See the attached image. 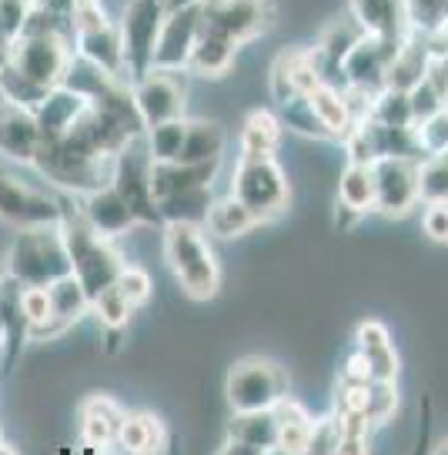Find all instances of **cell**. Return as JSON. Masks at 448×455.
I'll return each instance as SVG.
<instances>
[{
	"label": "cell",
	"mask_w": 448,
	"mask_h": 455,
	"mask_svg": "<svg viewBox=\"0 0 448 455\" xmlns=\"http://www.w3.org/2000/svg\"><path fill=\"white\" fill-rule=\"evenodd\" d=\"M161 251L174 282L191 301H211L221 291V265L211 248V235L201 225H161Z\"/></svg>",
	"instance_id": "2"
},
{
	"label": "cell",
	"mask_w": 448,
	"mask_h": 455,
	"mask_svg": "<svg viewBox=\"0 0 448 455\" xmlns=\"http://www.w3.org/2000/svg\"><path fill=\"white\" fill-rule=\"evenodd\" d=\"M77 212L87 218V225L100 231L104 238H121L131 228L138 225V214L134 208L124 201V195L114 185H100L94 191H84V195H70Z\"/></svg>",
	"instance_id": "19"
},
{
	"label": "cell",
	"mask_w": 448,
	"mask_h": 455,
	"mask_svg": "<svg viewBox=\"0 0 448 455\" xmlns=\"http://www.w3.org/2000/svg\"><path fill=\"white\" fill-rule=\"evenodd\" d=\"M70 60H74V47L68 34H20L11 44V64L44 87L64 84Z\"/></svg>",
	"instance_id": "9"
},
{
	"label": "cell",
	"mask_w": 448,
	"mask_h": 455,
	"mask_svg": "<svg viewBox=\"0 0 448 455\" xmlns=\"http://www.w3.org/2000/svg\"><path fill=\"white\" fill-rule=\"evenodd\" d=\"M432 71V47H428V30H408V37L398 44L392 64H388V77L385 87H402L408 91L412 84H419L425 74Z\"/></svg>",
	"instance_id": "26"
},
{
	"label": "cell",
	"mask_w": 448,
	"mask_h": 455,
	"mask_svg": "<svg viewBox=\"0 0 448 455\" xmlns=\"http://www.w3.org/2000/svg\"><path fill=\"white\" fill-rule=\"evenodd\" d=\"M395 51H398V44L395 41L362 30V34L355 37V44L348 47L345 60H341V81H345V91H355V94H364V98H375L381 87H385L388 64H392Z\"/></svg>",
	"instance_id": "14"
},
{
	"label": "cell",
	"mask_w": 448,
	"mask_h": 455,
	"mask_svg": "<svg viewBox=\"0 0 448 455\" xmlns=\"http://www.w3.org/2000/svg\"><path fill=\"white\" fill-rule=\"evenodd\" d=\"M184 128H188V117H171L161 124L144 128V144L155 161H178L184 148Z\"/></svg>",
	"instance_id": "35"
},
{
	"label": "cell",
	"mask_w": 448,
	"mask_h": 455,
	"mask_svg": "<svg viewBox=\"0 0 448 455\" xmlns=\"http://www.w3.org/2000/svg\"><path fill=\"white\" fill-rule=\"evenodd\" d=\"M47 91H51V87L37 84L34 77L20 74L14 64H7V68L0 71V100H11V104H17V108L34 111V108L47 98Z\"/></svg>",
	"instance_id": "36"
},
{
	"label": "cell",
	"mask_w": 448,
	"mask_h": 455,
	"mask_svg": "<svg viewBox=\"0 0 448 455\" xmlns=\"http://www.w3.org/2000/svg\"><path fill=\"white\" fill-rule=\"evenodd\" d=\"M258 225L254 214L241 204L235 195H224V198H214L208 208V218H204V231H208L214 242H235L241 235H248L252 228Z\"/></svg>",
	"instance_id": "29"
},
{
	"label": "cell",
	"mask_w": 448,
	"mask_h": 455,
	"mask_svg": "<svg viewBox=\"0 0 448 455\" xmlns=\"http://www.w3.org/2000/svg\"><path fill=\"white\" fill-rule=\"evenodd\" d=\"M91 312L98 315L100 328H104V341H108V348L114 352L138 308H134V305H131V301L117 291V284H111V288H104L100 295H94V299H91Z\"/></svg>",
	"instance_id": "32"
},
{
	"label": "cell",
	"mask_w": 448,
	"mask_h": 455,
	"mask_svg": "<svg viewBox=\"0 0 448 455\" xmlns=\"http://www.w3.org/2000/svg\"><path fill=\"white\" fill-rule=\"evenodd\" d=\"M421 235L432 244H448V201H432L421 212Z\"/></svg>",
	"instance_id": "41"
},
{
	"label": "cell",
	"mask_w": 448,
	"mask_h": 455,
	"mask_svg": "<svg viewBox=\"0 0 448 455\" xmlns=\"http://www.w3.org/2000/svg\"><path fill=\"white\" fill-rule=\"evenodd\" d=\"M0 168H4V164H0Z\"/></svg>",
	"instance_id": "50"
},
{
	"label": "cell",
	"mask_w": 448,
	"mask_h": 455,
	"mask_svg": "<svg viewBox=\"0 0 448 455\" xmlns=\"http://www.w3.org/2000/svg\"><path fill=\"white\" fill-rule=\"evenodd\" d=\"M375 181V214L381 218H405L421 204L419 195V161L415 157H379L372 161Z\"/></svg>",
	"instance_id": "12"
},
{
	"label": "cell",
	"mask_w": 448,
	"mask_h": 455,
	"mask_svg": "<svg viewBox=\"0 0 448 455\" xmlns=\"http://www.w3.org/2000/svg\"><path fill=\"white\" fill-rule=\"evenodd\" d=\"M364 117L379 121V124H392V128H412L415 124L412 100H408V91H402V87H381L379 94L368 100Z\"/></svg>",
	"instance_id": "34"
},
{
	"label": "cell",
	"mask_w": 448,
	"mask_h": 455,
	"mask_svg": "<svg viewBox=\"0 0 448 455\" xmlns=\"http://www.w3.org/2000/svg\"><path fill=\"white\" fill-rule=\"evenodd\" d=\"M117 291L124 295L134 308H140L144 301L151 299V291H155V282H151V275L140 268V265H124L121 268V275H117Z\"/></svg>",
	"instance_id": "39"
},
{
	"label": "cell",
	"mask_w": 448,
	"mask_h": 455,
	"mask_svg": "<svg viewBox=\"0 0 448 455\" xmlns=\"http://www.w3.org/2000/svg\"><path fill=\"white\" fill-rule=\"evenodd\" d=\"M415 138L421 144V155H445L448 151V108L435 111L432 117H425L415 124Z\"/></svg>",
	"instance_id": "38"
},
{
	"label": "cell",
	"mask_w": 448,
	"mask_h": 455,
	"mask_svg": "<svg viewBox=\"0 0 448 455\" xmlns=\"http://www.w3.org/2000/svg\"><path fill=\"white\" fill-rule=\"evenodd\" d=\"M224 452H278V415H275V409L231 415Z\"/></svg>",
	"instance_id": "22"
},
{
	"label": "cell",
	"mask_w": 448,
	"mask_h": 455,
	"mask_svg": "<svg viewBox=\"0 0 448 455\" xmlns=\"http://www.w3.org/2000/svg\"><path fill=\"white\" fill-rule=\"evenodd\" d=\"M168 14V0H127L121 17V41H124L127 81H138L155 64V44Z\"/></svg>",
	"instance_id": "8"
},
{
	"label": "cell",
	"mask_w": 448,
	"mask_h": 455,
	"mask_svg": "<svg viewBox=\"0 0 448 455\" xmlns=\"http://www.w3.org/2000/svg\"><path fill=\"white\" fill-rule=\"evenodd\" d=\"M7 449H11V445L4 442V432H0V452H7Z\"/></svg>",
	"instance_id": "47"
},
{
	"label": "cell",
	"mask_w": 448,
	"mask_h": 455,
	"mask_svg": "<svg viewBox=\"0 0 448 455\" xmlns=\"http://www.w3.org/2000/svg\"><path fill=\"white\" fill-rule=\"evenodd\" d=\"M47 295H51V318H47V325L34 335V341L57 339V335H64L68 328L77 325L84 315H91V295H87L84 284L77 282L74 271L47 284Z\"/></svg>",
	"instance_id": "20"
},
{
	"label": "cell",
	"mask_w": 448,
	"mask_h": 455,
	"mask_svg": "<svg viewBox=\"0 0 448 455\" xmlns=\"http://www.w3.org/2000/svg\"><path fill=\"white\" fill-rule=\"evenodd\" d=\"M335 231H351L362 218L375 214V181H372V164H355L348 161L335 191Z\"/></svg>",
	"instance_id": "18"
},
{
	"label": "cell",
	"mask_w": 448,
	"mask_h": 455,
	"mask_svg": "<svg viewBox=\"0 0 448 455\" xmlns=\"http://www.w3.org/2000/svg\"><path fill=\"white\" fill-rule=\"evenodd\" d=\"M11 64V44H0V71Z\"/></svg>",
	"instance_id": "44"
},
{
	"label": "cell",
	"mask_w": 448,
	"mask_h": 455,
	"mask_svg": "<svg viewBox=\"0 0 448 455\" xmlns=\"http://www.w3.org/2000/svg\"><path fill=\"white\" fill-rule=\"evenodd\" d=\"M211 201H214V191H211V188H191V191L164 195V198H157L161 225H171V221H181V225H204Z\"/></svg>",
	"instance_id": "33"
},
{
	"label": "cell",
	"mask_w": 448,
	"mask_h": 455,
	"mask_svg": "<svg viewBox=\"0 0 448 455\" xmlns=\"http://www.w3.org/2000/svg\"><path fill=\"white\" fill-rule=\"evenodd\" d=\"M4 275L17 284H51L70 275V258L57 225L17 228L4 255Z\"/></svg>",
	"instance_id": "3"
},
{
	"label": "cell",
	"mask_w": 448,
	"mask_h": 455,
	"mask_svg": "<svg viewBox=\"0 0 448 455\" xmlns=\"http://www.w3.org/2000/svg\"><path fill=\"white\" fill-rule=\"evenodd\" d=\"M41 148L44 131L37 124V114L28 108H17L11 100H0V157L34 168Z\"/></svg>",
	"instance_id": "17"
},
{
	"label": "cell",
	"mask_w": 448,
	"mask_h": 455,
	"mask_svg": "<svg viewBox=\"0 0 448 455\" xmlns=\"http://www.w3.org/2000/svg\"><path fill=\"white\" fill-rule=\"evenodd\" d=\"M231 195L254 214L258 225L278 221L292 208V185L288 174L275 157H238V168L231 178Z\"/></svg>",
	"instance_id": "5"
},
{
	"label": "cell",
	"mask_w": 448,
	"mask_h": 455,
	"mask_svg": "<svg viewBox=\"0 0 448 455\" xmlns=\"http://www.w3.org/2000/svg\"><path fill=\"white\" fill-rule=\"evenodd\" d=\"M281 117L268 108H258L241 124V155L248 157H275L281 148Z\"/></svg>",
	"instance_id": "30"
},
{
	"label": "cell",
	"mask_w": 448,
	"mask_h": 455,
	"mask_svg": "<svg viewBox=\"0 0 448 455\" xmlns=\"http://www.w3.org/2000/svg\"><path fill=\"white\" fill-rule=\"evenodd\" d=\"M348 365L372 382H395L402 371V358L395 352L388 328L375 318L355 328V355L348 358Z\"/></svg>",
	"instance_id": "15"
},
{
	"label": "cell",
	"mask_w": 448,
	"mask_h": 455,
	"mask_svg": "<svg viewBox=\"0 0 448 455\" xmlns=\"http://www.w3.org/2000/svg\"><path fill=\"white\" fill-rule=\"evenodd\" d=\"M288 395H292V379L275 358L244 355L224 375V402L231 412L275 409Z\"/></svg>",
	"instance_id": "6"
},
{
	"label": "cell",
	"mask_w": 448,
	"mask_h": 455,
	"mask_svg": "<svg viewBox=\"0 0 448 455\" xmlns=\"http://www.w3.org/2000/svg\"><path fill=\"white\" fill-rule=\"evenodd\" d=\"M57 218H60V191L51 195L24 181L7 164L0 168V221L14 228H37L57 225Z\"/></svg>",
	"instance_id": "10"
},
{
	"label": "cell",
	"mask_w": 448,
	"mask_h": 455,
	"mask_svg": "<svg viewBox=\"0 0 448 455\" xmlns=\"http://www.w3.org/2000/svg\"><path fill=\"white\" fill-rule=\"evenodd\" d=\"M28 14H30V0H0V28H4L11 44L20 37V30L28 24Z\"/></svg>",
	"instance_id": "42"
},
{
	"label": "cell",
	"mask_w": 448,
	"mask_h": 455,
	"mask_svg": "<svg viewBox=\"0 0 448 455\" xmlns=\"http://www.w3.org/2000/svg\"><path fill=\"white\" fill-rule=\"evenodd\" d=\"M34 168L60 191V195H84L100 185H111L114 155H94L70 138L44 141Z\"/></svg>",
	"instance_id": "4"
},
{
	"label": "cell",
	"mask_w": 448,
	"mask_h": 455,
	"mask_svg": "<svg viewBox=\"0 0 448 455\" xmlns=\"http://www.w3.org/2000/svg\"><path fill=\"white\" fill-rule=\"evenodd\" d=\"M164 439H168V428L155 412H124L114 449H121V452H161Z\"/></svg>",
	"instance_id": "28"
},
{
	"label": "cell",
	"mask_w": 448,
	"mask_h": 455,
	"mask_svg": "<svg viewBox=\"0 0 448 455\" xmlns=\"http://www.w3.org/2000/svg\"><path fill=\"white\" fill-rule=\"evenodd\" d=\"M57 228H60V238H64V248H68L70 271L87 288V295L94 299L104 288H111L117 282L121 268H124V258L114 248V238H104L100 231L87 225V218L77 212L70 195H60Z\"/></svg>",
	"instance_id": "1"
},
{
	"label": "cell",
	"mask_w": 448,
	"mask_h": 455,
	"mask_svg": "<svg viewBox=\"0 0 448 455\" xmlns=\"http://www.w3.org/2000/svg\"><path fill=\"white\" fill-rule=\"evenodd\" d=\"M191 4H204V0H168V7H191Z\"/></svg>",
	"instance_id": "45"
},
{
	"label": "cell",
	"mask_w": 448,
	"mask_h": 455,
	"mask_svg": "<svg viewBox=\"0 0 448 455\" xmlns=\"http://www.w3.org/2000/svg\"><path fill=\"white\" fill-rule=\"evenodd\" d=\"M405 14L415 30H438L445 20V0H405Z\"/></svg>",
	"instance_id": "40"
},
{
	"label": "cell",
	"mask_w": 448,
	"mask_h": 455,
	"mask_svg": "<svg viewBox=\"0 0 448 455\" xmlns=\"http://www.w3.org/2000/svg\"><path fill=\"white\" fill-rule=\"evenodd\" d=\"M151 168L155 157L144 144V134L131 138V141L114 155V174L111 185L124 195V201L138 214V225H155L161 228V214H157V198L151 191Z\"/></svg>",
	"instance_id": "7"
},
{
	"label": "cell",
	"mask_w": 448,
	"mask_h": 455,
	"mask_svg": "<svg viewBox=\"0 0 448 455\" xmlns=\"http://www.w3.org/2000/svg\"><path fill=\"white\" fill-rule=\"evenodd\" d=\"M268 84H271L275 104L301 98V94H308L315 84H322V77H318L315 64H311L308 47H284V51L275 57L271 71H268Z\"/></svg>",
	"instance_id": "21"
},
{
	"label": "cell",
	"mask_w": 448,
	"mask_h": 455,
	"mask_svg": "<svg viewBox=\"0 0 448 455\" xmlns=\"http://www.w3.org/2000/svg\"><path fill=\"white\" fill-rule=\"evenodd\" d=\"M419 195L421 204L448 201V151L445 155H428L419 161Z\"/></svg>",
	"instance_id": "37"
},
{
	"label": "cell",
	"mask_w": 448,
	"mask_h": 455,
	"mask_svg": "<svg viewBox=\"0 0 448 455\" xmlns=\"http://www.w3.org/2000/svg\"><path fill=\"white\" fill-rule=\"evenodd\" d=\"M224 144H228V131L218 121H204V117H188L184 128V148L178 161H221Z\"/></svg>",
	"instance_id": "31"
},
{
	"label": "cell",
	"mask_w": 448,
	"mask_h": 455,
	"mask_svg": "<svg viewBox=\"0 0 448 455\" xmlns=\"http://www.w3.org/2000/svg\"><path fill=\"white\" fill-rule=\"evenodd\" d=\"M124 422V409L108 395H91L81 402V439L94 452H108L117 445V428Z\"/></svg>",
	"instance_id": "25"
},
{
	"label": "cell",
	"mask_w": 448,
	"mask_h": 455,
	"mask_svg": "<svg viewBox=\"0 0 448 455\" xmlns=\"http://www.w3.org/2000/svg\"><path fill=\"white\" fill-rule=\"evenodd\" d=\"M221 161H155L151 168V191L155 198L191 191V188H214Z\"/></svg>",
	"instance_id": "24"
},
{
	"label": "cell",
	"mask_w": 448,
	"mask_h": 455,
	"mask_svg": "<svg viewBox=\"0 0 448 455\" xmlns=\"http://www.w3.org/2000/svg\"><path fill=\"white\" fill-rule=\"evenodd\" d=\"M197 30H201V4L191 7H168L161 34L155 44V64L168 71H188V57L195 51Z\"/></svg>",
	"instance_id": "16"
},
{
	"label": "cell",
	"mask_w": 448,
	"mask_h": 455,
	"mask_svg": "<svg viewBox=\"0 0 448 455\" xmlns=\"http://www.w3.org/2000/svg\"><path fill=\"white\" fill-rule=\"evenodd\" d=\"M188 71H168V68H151V71L131 81V98L138 108L144 128L171 121V117H188Z\"/></svg>",
	"instance_id": "11"
},
{
	"label": "cell",
	"mask_w": 448,
	"mask_h": 455,
	"mask_svg": "<svg viewBox=\"0 0 448 455\" xmlns=\"http://www.w3.org/2000/svg\"><path fill=\"white\" fill-rule=\"evenodd\" d=\"M91 108V100L70 84H57L47 91V98L34 108L37 114V124L44 131V141H54V138H64L81 117Z\"/></svg>",
	"instance_id": "23"
},
{
	"label": "cell",
	"mask_w": 448,
	"mask_h": 455,
	"mask_svg": "<svg viewBox=\"0 0 448 455\" xmlns=\"http://www.w3.org/2000/svg\"><path fill=\"white\" fill-rule=\"evenodd\" d=\"M275 24V0H204L201 28L224 34L228 41L248 44Z\"/></svg>",
	"instance_id": "13"
},
{
	"label": "cell",
	"mask_w": 448,
	"mask_h": 455,
	"mask_svg": "<svg viewBox=\"0 0 448 455\" xmlns=\"http://www.w3.org/2000/svg\"><path fill=\"white\" fill-rule=\"evenodd\" d=\"M238 51H241V44L228 41L224 34H214V30L201 28L197 30L195 51L188 57V71L201 74V77H221V74L231 71Z\"/></svg>",
	"instance_id": "27"
},
{
	"label": "cell",
	"mask_w": 448,
	"mask_h": 455,
	"mask_svg": "<svg viewBox=\"0 0 448 455\" xmlns=\"http://www.w3.org/2000/svg\"><path fill=\"white\" fill-rule=\"evenodd\" d=\"M0 44H11L7 41V34H4V28H0Z\"/></svg>",
	"instance_id": "48"
},
{
	"label": "cell",
	"mask_w": 448,
	"mask_h": 455,
	"mask_svg": "<svg viewBox=\"0 0 448 455\" xmlns=\"http://www.w3.org/2000/svg\"><path fill=\"white\" fill-rule=\"evenodd\" d=\"M432 452H438V455H445V452H448V439H445V442H438V445H435Z\"/></svg>",
	"instance_id": "46"
},
{
	"label": "cell",
	"mask_w": 448,
	"mask_h": 455,
	"mask_svg": "<svg viewBox=\"0 0 448 455\" xmlns=\"http://www.w3.org/2000/svg\"><path fill=\"white\" fill-rule=\"evenodd\" d=\"M0 282H4V255H0Z\"/></svg>",
	"instance_id": "49"
},
{
	"label": "cell",
	"mask_w": 448,
	"mask_h": 455,
	"mask_svg": "<svg viewBox=\"0 0 448 455\" xmlns=\"http://www.w3.org/2000/svg\"><path fill=\"white\" fill-rule=\"evenodd\" d=\"M34 7H41L44 14L57 17L64 24H70V17H74V0H34Z\"/></svg>",
	"instance_id": "43"
}]
</instances>
